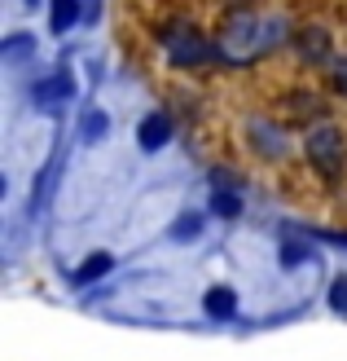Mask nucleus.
Returning <instances> with one entry per match:
<instances>
[{"instance_id":"obj_3","label":"nucleus","mask_w":347,"mask_h":361,"mask_svg":"<svg viewBox=\"0 0 347 361\" xmlns=\"http://www.w3.org/2000/svg\"><path fill=\"white\" fill-rule=\"evenodd\" d=\"M106 269H111V256H106V251H97V256H88V260L75 269V282H80V286H88V282H97Z\"/></svg>"},{"instance_id":"obj_9","label":"nucleus","mask_w":347,"mask_h":361,"mask_svg":"<svg viewBox=\"0 0 347 361\" xmlns=\"http://www.w3.org/2000/svg\"><path fill=\"white\" fill-rule=\"evenodd\" d=\"M198 229H203V216H185L176 225V238H198Z\"/></svg>"},{"instance_id":"obj_7","label":"nucleus","mask_w":347,"mask_h":361,"mask_svg":"<svg viewBox=\"0 0 347 361\" xmlns=\"http://www.w3.org/2000/svg\"><path fill=\"white\" fill-rule=\"evenodd\" d=\"M75 0H53V31H66L70 23H75Z\"/></svg>"},{"instance_id":"obj_6","label":"nucleus","mask_w":347,"mask_h":361,"mask_svg":"<svg viewBox=\"0 0 347 361\" xmlns=\"http://www.w3.org/2000/svg\"><path fill=\"white\" fill-rule=\"evenodd\" d=\"M211 212H215V216H237V212H242V198H237L233 190H215Z\"/></svg>"},{"instance_id":"obj_11","label":"nucleus","mask_w":347,"mask_h":361,"mask_svg":"<svg viewBox=\"0 0 347 361\" xmlns=\"http://www.w3.org/2000/svg\"><path fill=\"white\" fill-rule=\"evenodd\" d=\"M101 128H106V115L93 111V115H88V123H84V133H88V137H101Z\"/></svg>"},{"instance_id":"obj_1","label":"nucleus","mask_w":347,"mask_h":361,"mask_svg":"<svg viewBox=\"0 0 347 361\" xmlns=\"http://www.w3.org/2000/svg\"><path fill=\"white\" fill-rule=\"evenodd\" d=\"M168 53H172V62L176 66H198V62H211V40H203V35H194V31H172L168 35Z\"/></svg>"},{"instance_id":"obj_12","label":"nucleus","mask_w":347,"mask_h":361,"mask_svg":"<svg viewBox=\"0 0 347 361\" xmlns=\"http://www.w3.org/2000/svg\"><path fill=\"white\" fill-rule=\"evenodd\" d=\"M299 260H303V247H295V243L282 247V264H299Z\"/></svg>"},{"instance_id":"obj_8","label":"nucleus","mask_w":347,"mask_h":361,"mask_svg":"<svg viewBox=\"0 0 347 361\" xmlns=\"http://www.w3.org/2000/svg\"><path fill=\"white\" fill-rule=\"evenodd\" d=\"M299 44H303L308 53H317V58H321V53H325V31H317V27H308V31L299 35Z\"/></svg>"},{"instance_id":"obj_5","label":"nucleus","mask_w":347,"mask_h":361,"mask_svg":"<svg viewBox=\"0 0 347 361\" xmlns=\"http://www.w3.org/2000/svg\"><path fill=\"white\" fill-rule=\"evenodd\" d=\"M58 97H70V75H53V80H44L40 88H35V102H58Z\"/></svg>"},{"instance_id":"obj_2","label":"nucleus","mask_w":347,"mask_h":361,"mask_svg":"<svg viewBox=\"0 0 347 361\" xmlns=\"http://www.w3.org/2000/svg\"><path fill=\"white\" fill-rule=\"evenodd\" d=\"M137 137H141V150H163L172 141V119L168 115H150V119L141 123Z\"/></svg>"},{"instance_id":"obj_10","label":"nucleus","mask_w":347,"mask_h":361,"mask_svg":"<svg viewBox=\"0 0 347 361\" xmlns=\"http://www.w3.org/2000/svg\"><path fill=\"white\" fill-rule=\"evenodd\" d=\"M330 304H334L339 313H347V278H339V282H334V291H330Z\"/></svg>"},{"instance_id":"obj_4","label":"nucleus","mask_w":347,"mask_h":361,"mask_svg":"<svg viewBox=\"0 0 347 361\" xmlns=\"http://www.w3.org/2000/svg\"><path fill=\"white\" fill-rule=\"evenodd\" d=\"M233 309H237V295L229 291V286H215V291L207 295V313L211 317H233Z\"/></svg>"}]
</instances>
